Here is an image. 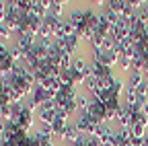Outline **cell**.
<instances>
[{
	"instance_id": "obj_1",
	"label": "cell",
	"mask_w": 148,
	"mask_h": 146,
	"mask_svg": "<svg viewBox=\"0 0 148 146\" xmlns=\"http://www.w3.org/2000/svg\"><path fill=\"white\" fill-rule=\"evenodd\" d=\"M8 56H10V60L14 62V64H23L25 62V56H27V51L21 47V45H16L14 41L8 45Z\"/></svg>"
},
{
	"instance_id": "obj_2",
	"label": "cell",
	"mask_w": 148,
	"mask_h": 146,
	"mask_svg": "<svg viewBox=\"0 0 148 146\" xmlns=\"http://www.w3.org/2000/svg\"><path fill=\"white\" fill-rule=\"evenodd\" d=\"M84 146H103V144H101V138H97V136H86Z\"/></svg>"
}]
</instances>
